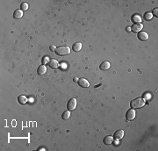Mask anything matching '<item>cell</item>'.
<instances>
[{
	"instance_id": "44dd1931",
	"label": "cell",
	"mask_w": 158,
	"mask_h": 151,
	"mask_svg": "<svg viewBox=\"0 0 158 151\" xmlns=\"http://www.w3.org/2000/svg\"><path fill=\"white\" fill-rule=\"evenodd\" d=\"M49 49H50V51H55L56 47L54 46V45H51L50 47H49Z\"/></svg>"
},
{
	"instance_id": "d6986e66",
	"label": "cell",
	"mask_w": 158,
	"mask_h": 151,
	"mask_svg": "<svg viewBox=\"0 0 158 151\" xmlns=\"http://www.w3.org/2000/svg\"><path fill=\"white\" fill-rule=\"evenodd\" d=\"M20 7H21V11H26V10L28 9V4H26V3H22V4H21V5H20Z\"/></svg>"
},
{
	"instance_id": "52a82bcc",
	"label": "cell",
	"mask_w": 158,
	"mask_h": 151,
	"mask_svg": "<svg viewBox=\"0 0 158 151\" xmlns=\"http://www.w3.org/2000/svg\"><path fill=\"white\" fill-rule=\"evenodd\" d=\"M142 28H143V25L141 24V23H138V24H134V26L131 27V30H132L134 33H140Z\"/></svg>"
},
{
	"instance_id": "603a6c76",
	"label": "cell",
	"mask_w": 158,
	"mask_h": 151,
	"mask_svg": "<svg viewBox=\"0 0 158 151\" xmlns=\"http://www.w3.org/2000/svg\"><path fill=\"white\" fill-rule=\"evenodd\" d=\"M74 81H75V82H77V81H78V79L76 78V77H75V78H74Z\"/></svg>"
},
{
	"instance_id": "7c38bea8",
	"label": "cell",
	"mask_w": 158,
	"mask_h": 151,
	"mask_svg": "<svg viewBox=\"0 0 158 151\" xmlns=\"http://www.w3.org/2000/svg\"><path fill=\"white\" fill-rule=\"evenodd\" d=\"M113 137L112 136H110V135H108V136H105L104 138V143L105 144V145H111V144L113 142Z\"/></svg>"
},
{
	"instance_id": "8992f818",
	"label": "cell",
	"mask_w": 158,
	"mask_h": 151,
	"mask_svg": "<svg viewBox=\"0 0 158 151\" xmlns=\"http://www.w3.org/2000/svg\"><path fill=\"white\" fill-rule=\"evenodd\" d=\"M138 39L141 41H145L149 40V34L146 32H143V31H141V32L138 34Z\"/></svg>"
},
{
	"instance_id": "ba28073f",
	"label": "cell",
	"mask_w": 158,
	"mask_h": 151,
	"mask_svg": "<svg viewBox=\"0 0 158 151\" xmlns=\"http://www.w3.org/2000/svg\"><path fill=\"white\" fill-rule=\"evenodd\" d=\"M123 136H124V131L123 130H118L116 131L115 133H114V136H113V139L116 141H119L121 140V139L123 138Z\"/></svg>"
},
{
	"instance_id": "ffe728a7",
	"label": "cell",
	"mask_w": 158,
	"mask_h": 151,
	"mask_svg": "<svg viewBox=\"0 0 158 151\" xmlns=\"http://www.w3.org/2000/svg\"><path fill=\"white\" fill-rule=\"evenodd\" d=\"M157 11H158V9H157V8H155V9L153 10V14H152V15H155L156 17H157V16H158Z\"/></svg>"
},
{
	"instance_id": "277c9868",
	"label": "cell",
	"mask_w": 158,
	"mask_h": 151,
	"mask_svg": "<svg viewBox=\"0 0 158 151\" xmlns=\"http://www.w3.org/2000/svg\"><path fill=\"white\" fill-rule=\"evenodd\" d=\"M76 107V99H71L67 104V108L69 111H74Z\"/></svg>"
},
{
	"instance_id": "e0dca14e",
	"label": "cell",
	"mask_w": 158,
	"mask_h": 151,
	"mask_svg": "<svg viewBox=\"0 0 158 151\" xmlns=\"http://www.w3.org/2000/svg\"><path fill=\"white\" fill-rule=\"evenodd\" d=\"M133 21H134L135 24H138L141 21V18L140 17L139 15H134L133 16Z\"/></svg>"
},
{
	"instance_id": "9c48e42d",
	"label": "cell",
	"mask_w": 158,
	"mask_h": 151,
	"mask_svg": "<svg viewBox=\"0 0 158 151\" xmlns=\"http://www.w3.org/2000/svg\"><path fill=\"white\" fill-rule=\"evenodd\" d=\"M48 63H49V66L51 68V69H56L58 68V66H59V62H58L55 59L49 60Z\"/></svg>"
},
{
	"instance_id": "3957f363",
	"label": "cell",
	"mask_w": 158,
	"mask_h": 151,
	"mask_svg": "<svg viewBox=\"0 0 158 151\" xmlns=\"http://www.w3.org/2000/svg\"><path fill=\"white\" fill-rule=\"evenodd\" d=\"M135 115H136V112H135V111H134V109H129L126 113V120H127V121L133 120V119L135 118Z\"/></svg>"
},
{
	"instance_id": "30bf717a",
	"label": "cell",
	"mask_w": 158,
	"mask_h": 151,
	"mask_svg": "<svg viewBox=\"0 0 158 151\" xmlns=\"http://www.w3.org/2000/svg\"><path fill=\"white\" fill-rule=\"evenodd\" d=\"M82 49V43L81 42H76L72 46V50L74 52H79Z\"/></svg>"
},
{
	"instance_id": "5bb4252c",
	"label": "cell",
	"mask_w": 158,
	"mask_h": 151,
	"mask_svg": "<svg viewBox=\"0 0 158 151\" xmlns=\"http://www.w3.org/2000/svg\"><path fill=\"white\" fill-rule=\"evenodd\" d=\"M37 72H38V74H39L40 76H43V75H44L45 73L47 72L46 66H45V65L39 66V68H38V69H37Z\"/></svg>"
},
{
	"instance_id": "7a4b0ae2",
	"label": "cell",
	"mask_w": 158,
	"mask_h": 151,
	"mask_svg": "<svg viewBox=\"0 0 158 151\" xmlns=\"http://www.w3.org/2000/svg\"><path fill=\"white\" fill-rule=\"evenodd\" d=\"M54 52H55V54L57 55L63 56L66 55V54H69L70 53V49L69 47H58L56 48Z\"/></svg>"
},
{
	"instance_id": "ac0fdd59",
	"label": "cell",
	"mask_w": 158,
	"mask_h": 151,
	"mask_svg": "<svg viewBox=\"0 0 158 151\" xmlns=\"http://www.w3.org/2000/svg\"><path fill=\"white\" fill-rule=\"evenodd\" d=\"M152 17H153V15L151 12H145V14H144L143 16L145 20H150V19H152Z\"/></svg>"
},
{
	"instance_id": "6da1fadb",
	"label": "cell",
	"mask_w": 158,
	"mask_h": 151,
	"mask_svg": "<svg viewBox=\"0 0 158 151\" xmlns=\"http://www.w3.org/2000/svg\"><path fill=\"white\" fill-rule=\"evenodd\" d=\"M145 104V99L143 98H137V99H134L131 101L130 105L132 107V109H138L141 108L142 106H144Z\"/></svg>"
},
{
	"instance_id": "4fadbf2b",
	"label": "cell",
	"mask_w": 158,
	"mask_h": 151,
	"mask_svg": "<svg viewBox=\"0 0 158 151\" xmlns=\"http://www.w3.org/2000/svg\"><path fill=\"white\" fill-rule=\"evenodd\" d=\"M110 69V62L107 61H105L100 64V69L101 70H107Z\"/></svg>"
},
{
	"instance_id": "9a60e30c",
	"label": "cell",
	"mask_w": 158,
	"mask_h": 151,
	"mask_svg": "<svg viewBox=\"0 0 158 151\" xmlns=\"http://www.w3.org/2000/svg\"><path fill=\"white\" fill-rule=\"evenodd\" d=\"M18 101H19V103L20 104H25L26 102H27V98H26L25 95H20V96H19V98H18Z\"/></svg>"
},
{
	"instance_id": "2e32d148",
	"label": "cell",
	"mask_w": 158,
	"mask_h": 151,
	"mask_svg": "<svg viewBox=\"0 0 158 151\" xmlns=\"http://www.w3.org/2000/svg\"><path fill=\"white\" fill-rule=\"evenodd\" d=\"M69 117H70V111H69V110L63 112L62 115H61V118H62V119H64V120L68 119Z\"/></svg>"
},
{
	"instance_id": "7402d4cb",
	"label": "cell",
	"mask_w": 158,
	"mask_h": 151,
	"mask_svg": "<svg viewBox=\"0 0 158 151\" xmlns=\"http://www.w3.org/2000/svg\"><path fill=\"white\" fill-rule=\"evenodd\" d=\"M126 30L127 31V32H129V31H131V28H130V27H126Z\"/></svg>"
},
{
	"instance_id": "5b68a950",
	"label": "cell",
	"mask_w": 158,
	"mask_h": 151,
	"mask_svg": "<svg viewBox=\"0 0 158 151\" xmlns=\"http://www.w3.org/2000/svg\"><path fill=\"white\" fill-rule=\"evenodd\" d=\"M77 84H79V86L83 88H88L90 86V83L88 82V80H86L85 78H80L78 79Z\"/></svg>"
},
{
	"instance_id": "8fae6325",
	"label": "cell",
	"mask_w": 158,
	"mask_h": 151,
	"mask_svg": "<svg viewBox=\"0 0 158 151\" xmlns=\"http://www.w3.org/2000/svg\"><path fill=\"white\" fill-rule=\"evenodd\" d=\"M23 17V11L21 10H16L13 13V18L16 19H19Z\"/></svg>"
}]
</instances>
